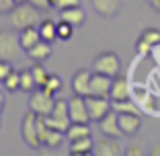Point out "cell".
I'll use <instances>...</instances> for the list:
<instances>
[{
    "label": "cell",
    "instance_id": "cell-27",
    "mask_svg": "<svg viewBox=\"0 0 160 156\" xmlns=\"http://www.w3.org/2000/svg\"><path fill=\"white\" fill-rule=\"evenodd\" d=\"M140 37L144 39L146 43H150L152 48H154V45H160V31H158V29H154V27H148V29H144Z\"/></svg>",
    "mask_w": 160,
    "mask_h": 156
},
{
    "label": "cell",
    "instance_id": "cell-1",
    "mask_svg": "<svg viewBox=\"0 0 160 156\" xmlns=\"http://www.w3.org/2000/svg\"><path fill=\"white\" fill-rule=\"evenodd\" d=\"M41 10L37 8L31 2H23V4H17L12 10H10V23L17 31L25 27H37L41 23V17H39Z\"/></svg>",
    "mask_w": 160,
    "mask_h": 156
},
{
    "label": "cell",
    "instance_id": "cell-25",
    "mask_svg": "<svg viewBox=\"0 0 160 156\" xmlns=\"http://www.w3.org/2000/svg\"><path fill=\"white\" fill-rule=\"evenodd\" d=\"M2 84H4V90H8V93H17V90H21V72L19 70H12L4 78Z\"/></svg>",
    "mask_w": 160,
    "mask_h": 156
},
{
    "label": "cell",
    "instance_id": "cell-6",
    "mask_svg": "<svg viewBox=\"0 0 160 156\" xmlns=\"http://www.w3.org/2000/svg\"><path fill=\"white\" fill-rule=\"evenodd\" d=\"M86 99V109H88V115H90V121H97L99 123L105 115L113 109V101L109 97H94V95H88L84 97Z\"/></svg>",
    "mask_w": 160,
    "mask_h": 156
},
{
    "label": "cell",
    "instance_id": "cell-9",
    "mask_svg": "<svg viewBox=\"0 0 160 156\" xmlns=\"http://www.w3.org/2000/svg\"><path fill=\"white\" fill-rule=\"evenodd\" d=\"M111 84H113V76L92 72L90 78V95L94 97H109L111 99Z\"/></svg>",
    "mask_w": 160,
    "mask_h": 156
},
{
    "label": "cell",
    "instance_id": "cell-3",
    "mask_svg": "<svg viewBox=\"0 0 160 156\" xmlns=\"http://www.w3.org/2000/svg\"><path fill=\"white\" fill-rule=\"evenodd\" d=\"M53 105H56V95H49L45 88H35L29 97V111L47 117V115L53 111Z\"/></svg>",
    "mask_w": 160,
    "mask_h": 156
},
{
    "label": "cell",
    "instance_id": "cell-30",
    "mask_svg": "<svg viewBox=\"0 0 160 156\" xmlns=\"http://www.w3.org/2000/svg\"><path fill=\"white\" fill-rule=\"evenodd\" d=\"M12 70H14L12 64H10L8 60H2V58H0V82H4V78H6V76H8Z\"/></svg>",
    "mask_w": 160,
    "mask_h": 156
},
{
    "label": "cell",
    "instance_id": "cell-18",
    "mask_svg": "<svg viewBox=\"0 0 160 156\" xmlns=\"http://www.w3.org/2000/svg\"><path fill=\"white\" fill-rule=\"evenodd\" d=\"M94 152V140L92 136L88 138H80V140H74L70 142V154L80 156V154H92Z\"/></svg>",
    "mask_w": 160,
    "mask_h": 156
},
{
    "label": "cell",
    "instance_id": "cell-35",
    "mask_svg": "<svg viewBox=\"0 0 160 156\" xmlns=\"http://www.w3.org/2000/svg\"><path fill=\"white\" fill-rule=\"evenodd\" d=\"M125 154L127 156H144V150H142V146H129Z\"/></svg>",
    "mask_w": 160,
    "mask_h": 156
},
{
    "label": "cell",
    "instance_id": "cell-15",
    "mask_svg": "<svg viewBox=\"0 0 160 156\" xmlns=\"http://www.w3.org/2000/svg\"><path fill=\"white\" fill-rule=\"evenodd\" d=\"M92 8L101 17L111 19V17H115L121 10V0H92Z\"/></svg>",
    "mask_w": 160,
    "mask_h": 156
},
{
    "label": "cell",
    "instance_id": "cell-38",
    "mask_svg": "<svg viewBox=\"0 0 160 156\" xmlns=\"http://www.w3.org/2000/svg\"><path fill=\"white\" fill-rule=\"evenodd\" d=\"M2 109H4V95H2V90H0V113H2Z\"/></svg>",
    "mask_w": 160,
    "mask_h": 156
},
{
    "label": "cell",
    "instance_id": "cell-21",
    "mask_svg": "<svg viewBox=\"0 0 160 156\" xmlns=\"http://www.w3.org/2000/svg\"><path fill=\"white\" fill-rule=\"evenodd\" d=\"M88 136H90L88 123H76V121H72L70 128H68V132H66V138L70 140V142L80 140V138H88Z\"/></svg>",
    "mask_w": 160,
    "mask_h": 156
},
{
    "label": "cell",
    "instance_id": "cell-12",
    "mask_svg": "<svg viewBox=\"0 0 160 156\" xmlns=\"http://www.w3.org/2000/svg\"><path fill=\"white\" fill-rule=\"evenodd\" d=\"M90 78H92V72L86 70V68L78 70L72 76V90H74V95H80V97L90 95Z\"/></svg>",
    "mask_w": 160,
    "mask_h": 156
},
{
    "label": "cell",
    "instance_id": "cell-10",
    "mask_svg": "<svg viewBox=\"0 0 160 156\" xmlns=\"http://www.w3.org/2000/svg\"><path fill=\"white\" fill-rule=\"evenodd\" d=\"M92 154H97V156H121L123 154V148L119 146L117 138L103 136L99 142L94 144V152H92Z\"/></svg>",
    "mask_w": 160,
    "mask_h": 156
},
{
    "label": "cell",
    "instance_id": "cell-17",
    "mask_svg": "<svg viewBox=\"0 0 160 156\" xmlns=\"http://www.w3.org/2000/svg\"><path fill=\"white\" fill-rule=\"evenodd\" d=\"M60 19L68 21V23L74 25V27H80V25H84L86 14H84V10H82V6H72V8L60 10Z\"/></svg>",
    "mask_w": 160,
    "mask_h": 156
},
{
    "label": "cell",
    "instance_id": "cell-36",
    "mask_svg": "<svg viewBox=\"0 0 160 156\" xmlns=\"http://www.w3.org/2000/svg\"><path fill=\"white\" fill-rule=\"evenodd\" d=\"M150 154H152V156H160V142H158V144H154V146H152Z\"/></svg>",
    "mask_w": 160,
    "mask_h": 156
},
{
    "label": "cell",
    "instance_id": "cell-13",
    "mask_svg": "<svg viewBox=\"0 0 160 156\" xmlns=\"http://www.w3.org/2000/svg\"><path fill=\"white\" fill-rule=\"evenodd\" d=\"M132 97L129 90V82L123 74L113 76V84H111V101H125Z\"/></svg>",
    "mask_w": 160,
    "mask_h": 156
},
{
    "label": "cell",
    "instance_id": "cell-34",
    "mask_svg": "<svg viewBox=\"0 0 160 156\" xmlns=\"http://www.w3.org/2000/svg\"><path fill=\"white\" fill-rule=\"evenodd\" d=\"M136 49H138L140 53H148V52L152 49V45H150V43H146L144 39L140 37V39H138V43H136Z\"/></svg>",
    "mask_w": 160,
    "mask_h": 156
},
{
    "label": "cell",
    "instance_id": "cell-28",
    "mask_svg": "<svg viewBox=\"0 0 160 156\" xmlns=\"http://www.w3.org/2000/svg\"><path fill=\"white\" fill-rule=\"evenodd\" d=\"M72 33H74V25H70L68 21H58V39H62V41H68V39L72 37Z\"/></svg>",
    "mask_w": 160,
    "mask_h": 156
},
{
    "label": "cell",
    "instance_id": "cell-20",
    "mask_svg": "<svg viewBox=\"0 0 160 156\" xmlns=\"http://www.w3.org/2000/svg\"><path fill=\"white\" fill-rule=\"evenodd\" d=\"M37 27H39V33H41V39H43V41L53 43L58 39V23H53L52 19H43Z\"/></svg>",
    "mask_w": 160,
    "mask_h": 156
},
{
    "label": "cell",
    "instance_id": "cell-4",
    "mask_svg": "<svg viewBox=\"0 0 160 156\" xmlns=\"http://www.w3.org/2000/svg\"><path fill=\"white\" fill-rule=\"evenodd\" d=\"M47 125L49 128L62 129V132H68L70 128V111H68V99H56V105H53V111L45 117Z\"/></svg>",
    "mask_w": 160,
    "mask_h": 156
},
{
    "label": "cell",
    "instance_id": "cell-23",
    "mask_svg": "<svg viewBox=\"0 0 160 156\" xmlns=\"http://www.w3.org/2000/svg\"><path fill=\"white\" fill-rule=\"evenodd\" d=\"M31 70H33V78H35V82H37V88H43L47 78H49V72L43 66V62H35L33 66H31Z\"/></svg>",
    "mask_w": 160,
    "mask_h": 156
},
{
    "label": "cell",
    "instance_id": "cell-8",
    "mask_svg": "<svg viewBox=\"0 0 160 156\" xmlns=\"http://www.w3.org/2000/svg\"><path fill=\"white\" fill-rule=\"evenodd\" d=\"M68 111H70V119L76 123H90V115L86 109V99L80 95H74L68 99Z\"/></svg>",
    "mask_w": 160,
    "mask_h": 156
},
{
    "label": "cell",
    "instance_id": "cell-37",
    "mask_svg": "<svg viewBox=\"0 0 160 156\" xmlns=\"http://www.w3.org/2000/svg\"><path fill=\"white\" fill-rule=\"evenodd\" d=\"M148 4H150L154 10H158V13H160V0H148Z\"/></svg>",
    "mask_w": 160,
    "mask_h": 156
},
{
    "label": "cell",
    "instance_id": "cell-2",
    "mask_svg": "<svg viewBox=\"0 0 160 156\" xmlns=\"http://www.w3.org/2000/svg\"><path fill=\"white\" fill-rule=\"evenodd\" d=\"M21 39L17 29H0V58L2 60H17L21 56Z\"/></svg>",
    "mask_w": 160,
    "mask_h": 156
},
{
    "label": "cell",
    "instance_id": "cell-31",
    "mask_svg": "<svg viewBox=\"0 0 160 156\" xmlns=\"http://www.w3.org/2000/svg\"><path fill=\"white\" fill-rule=\"evenodd\" d=\"M31 4H35L39 10H49V8H56V0H29Z\"/></svg>",
    "mask_w": 160,
    "mask_h": 156
},
{
    "label": "cell",
    "instance_id": "cell-24",
    "mask_svg": "<svg viewBox=\"0 0 160 156\" xmlns=\"http://www.w3.org/2000/svg\"><path fill=\"white\" fill-rule=\"evenodd\" d=\"M64 138H66V132H62V129H56V128H49L45 142H43V146H47V148H58V146H62Z\"/></svg>",
    "mask_w": 160,
    "mask_h": 156
},
{
    "label": "cell",
    "instance_id": "cell-5",
    "mask_svg": "<svg viewBox=\"0 0 160 156\" xmlns=\"http://www.w3.org/2000/svg\"><path fill=\"white\" fill-rule=\"evenodd\" d=\"M119 68H121V60L115 52H101L99 56L92 60V72H101L107 76H117Z\"/></svg>",
    "mask_w": 160,
    "mask_h": 156
},
{
    "label": "cell",
    "instance_id": "cell-29",
    "mask_svg": "<svg viewBox=\"0 0 160 156\" xmlns=\"http://www.w3.org/2000/svg\"><path fill=\"white\" fill-rule=\"evenodd\" d=\"M62 78L58 74H49V78H47V82H45V86H43V88L47 90V93H49V95H58V93H60L62 90Z\"/></svg>",
    "mask_w": 160,
    "mask_h": 156
},
{
    "label": "cell",
    "instance_id": "cell-11",
    "mask_svg": "<svg viewBox=\"0 0 160 156\" xmlns=\"http://www.w3.org/2000/svg\"><path fill=\"white\" fill-rule=\"evenodd\" d=\"M99 129H101L103 136H113V138L123 136L121 128H119V113L115 111V109H111V111L99 121Z\"/></svg>",
    "mask_w": 160,
    "mask_h": 156
},
{
    "label": "cell",
    "instance_id": "cell-39",
    "mask_svg": "<svg viewBox=\"0 0 160 156\" xmlns=\"http://www.w3.org/2000/svg\"><path fill=\"white\" fill-rule=\"evenodd\" d=\"M23 2H29V0H14V4H23Z\"/></svg>",
    "mask_w": 160,
    "mask_h": 156
},
{
    "label": "cell",
    "instance_id": "cell-26",
    "mask_svg": "<svg viewBox=\"0 0 160 156\" xmlns=\"http://www.w3.org/2000/svg\"><path fill=\"white\" fill-rule=\"evenodd\" d=\"M113 109L117 113H140V109L136 107V103L129 99L125 101H113Z\"/></svg>",
    "mask_w": 160,
    "mask_h": 156
},
{
    "label": "cell",
    "instance_id": "cell-16",
    "mask_svg": "<svg viewBox=\"0 0 160 156\" xmlns=\"http://www.w3.org/2000/svg\"><path fill=\"white\" fill-rule=\"evenodd\" d=\"M19 39H21V48L23 52H29L31 48H35L39 41H41V33H39V27H25L19 31Z\"/></svg>",
    "mask_w": 160,
    "mask_h": 156
},
{
    "label": "cell",
    "instance_id": "cell-32",
    "mask_svg": "<svg viewBox=\"0 0 160 156\" xmlns=\"http://www.w3.org/2000/svg\"><path fill=\"white\" fill-rule=\"evenodd\" d=\"M72 6H80V0H56V10H66Z\"/></svg>",
    "mask_w": 160,
    "mask_h": 156
},
{
    "label": "cell",
    "instance_id": "cell-33",
    "mask_svg": "<svg viewBox=\"0 0 160 156\" xmlns=\"http://www.w3.org/2000/svg\"><path fill=\"white\" fill-rule=\"evenodd\" d=\"M14 6H17V4H14V0H0V14L10 13Z\"/></svg>",
    "mask_w": 160,
    "mask_h": 156
},
{
    "label": "cell",
    "instance_id": "cell-19",
    "mask_svg": "<svg viewBox=\"0 0 160 156\" xmlns=\"http://www.w3.org/2000/svg\"><path fill=\"white\" fill-rule=\"evenodd\" d=\"M27 56L31 58L33 62H45V60H49V56H52V43L49 41H39L35 48H31L27 52Z\"/></svg>",
    "mask_w": 160,
    "mask_h": 156
},
{
    "label": "cell",
    "instance_id": "cell-7",
    "mask_svg": "<svg viewBox=\"0 0 160 156\" xmlns=\"http://www.w3.org/2000/svg\"><path fill=\"white\" fill-rule=\"evenodd\" d=\"M21 136L27 142V146L31 148H39L41 146V140H39V132H37V113L29 111L25 115L23 123H21Z\"/></svg>",
    "mask_w": 160,
    "mask_h": 156
},
{
    "label": "cell",
    "instance_id": "cell-14",
    "mask_svg": "<svg viewBox=\"0 0 160 156\" xmlns=\"http://www.w3.org/2000/svg\"><path fill=\"white\" fill-rule=\"evenodd\" d=\"M140 113H119V128H121L123 136H133L140 129Z\"/></svg>",
    "mask_w": 160,
    "mask_h": 156
},
{
    "label": "cell",
    "instance_id": "cell-22",
    "mask_svg": "<svg viewBox=\"0 0 160 156\" xmlns=\"http://www.w3.org/2000/svg\"><path fill=\"white\" fill-rule=\"evenodd\" d=\"M35 88H37V82H35V78H33L31 66L23 68V70H21V90H25V93H33Z\"/></svg>",
    "mask_w": 160,
    "mask_h": 156
}]
</instances>
